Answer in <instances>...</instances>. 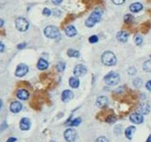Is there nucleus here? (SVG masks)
<instances>
[{"instance_id":"1","label":"nucleus","mask_w":151,"mask_h":142,"mask_svg":"<svg viewBox=\"0 0 151 142\" xmlns=\"http://www.w3.org/2000/svg\"><path fill=\"white\" fill-rule=\"evenodd\" d=\"M102 16H103V11L99 8L95 9L86 21V26L88 28H92L100 21Z\"/></svg>"},{"instance_id":"2","label":"nucleus","mask_w":151,"mask_h":142,"mask_svg":"<svg viewBox=\"0 0 151 142\" xmlns=\"http://www.w3.org/2000/svg\"><path fill=\"white\" fill-rule=\"evenodd\" d=\"M102 62L107 66H114L116 63V57L114 53L106 51L103 53L101 57Z\"/></svg>"},{"instance_id":"3","label":"nucleus","mask_w":151,"mask_h":142,"mask_svg":"<svg viewBox=\"0 0 151 142\" xmlns=\"http://www.w3.org/2000/svg\"><path fill=\"white\" fill-rule=\"evenodd\" d=\"M104 81H105V84L109 86H115L120 81V74L116 72L111 71L104 77Z\"/></svg>"},{"instance_id":"4","label":"nucleus","mask_w":151,"mask_h":142,"mask_svg":"<svg viewBox=\"0 0 151 142\" xmlns=\"http://www.w3.org/2000/svg\"><path fill=\"white\" fill-rule=\"evenodd\" d=\"M44 35L47 38L52 39H55L58 38L60 36V32H59L58 28H56L55 26H48L45 28L44 30Z\"/></svg>"},{"instance_id":"5","label":"nucleus","mask_w":151,"mask_h":142,"mask_svg":"<svg viewBox=\"0 0 151 142\" xmlns=\"http://www.w3.org/2000/svg\"><path fill=\"white\" fill-rule=\"evenodd\" d=\"M15 23H16V28L18 31L25 32L26 30H27L28 28H29V22L26 18H23V17L17 18L15 21Z\"/></svg>"},{"instance_id":"6","label":"nucleus","mask_w":151,"mask_h":142,"mask_svg":"<svg viewBox=\"0 0 151 142\" xmlns=\"http://www.w3.org/2000/svg\"><path fill=\"white\" fill-rule=\"evenodd\" d=\"M28 71H29V67L27 65H24V64H20L17 66L15 75L17 77H23L27 73Z\"/></svg>"},{"instance_id":"7","label":"nucleus","mask_w":151,"mask_h":142,"mask_svg":"<svg viewBox=\"0 0 151 142\" xmlns=\"http://www.w3.org/2000/svg\"><path fill=\"white\" fill-rule=\"evenodd\" d=\"M77 133L74 129H66L64 133V138L68 142H73L75 140Z\"/></svg>"},{"instance_id":"8","label":"nucleus","mask_w":151,"mask_h":142,"mask_svg":"<svg viewBox=\"0 0 151 142\" xmlns=\"http://www.w3.org/2000/svg\"><path fill=\"white\" fill-rule=\"evenodd\" d=\"M87 69L83 65H77V66L74 68V75L76 77H80V76H84L86 73Z\"/></svg>"},{"instance_id":"9","label":"nucleus","mask_w":151,"mask_h":142,"mask_svg":"<svg viewBox=\"0 0 151 142\" xmlns=\"http://www.w3.org/2000/svg\"><path fill=\"white\" fill-rule=\"evenodd\" d=\"M130 120H131L133 123H134V124H139L143 122L144 118L141 113H134L131 115V116H130Z\"/></svg>"},{"instance_id":"10","label":"nucleus","mask_w":151,"mask_h":142,"mask_svg":"<svg viewBox=\"0 0 151 142\" xmlns=\"http://www.w3.org/2000/svg\"><path fill=\"white\" fill-rule=\"evenodd\" d=\"M74 97V93L72 91L69 90H66L63 91L62 95H61V98L63 102H68L71 99H72Z\"/></svg>"},{"instance_id":"11","label":"nucleus","mask_w":151,"mask_h":142,"mask_svg":"<svg viewBox=\"0 0 151 142\" xmlns=\"http://www.w3.org/2000/svg\"><path fill=\"white\" fill-rule=\"evenodd\" d=\"M22 109V104L19 102H13L10 104V110L12 113H18L20 112Z\"/></svg>"},{"instance_id":"12","label":"nucleus","mask_w":151,"mask_h":142,"mask_svg":"<svg viewBox=\"0 0 151 142\" xmlns=\"http://www.w3.org/2000/svg\"><path fill=\"white\" fill-rule=\"evenodd\" d=\"M108 103H109V100L105 96H99L96 101V105L100 108L106 107L108 105Z\"/></svg>"},{"instance_id":"13","label":"nucleus","mask_w":151,"mask_h":142,"mask_svg":"<svg viewBox=\"0 0 151 142\" xmlns=\"http://www.w3.org/2000/svg\"><path fill=\"white\" fill-rule=\"evenodd\" d=\"M16 96L20 100H27L29 98V94L27 90L24 89H19L16 92Z\"/></svg>"},{"instance_id":"14","label":"nucleus","mask_w":151,"mask_h":142,"mask_svg":"<svg viewBox=\"0 0 151 142\" xmlns=\"http://www.w3.org/2000/svg\"><path fill=\"white\" fill-rule=\"evenodd\" d=\"M30 121L27 118H23L20 122V129L22 130H28L30 128Z\"/></svg>"},{"instance_id":"15","label":"nucleus","mask_w":151,"mask_h":142,"mask_svg":"<svg viewBox=\"0 0 151 142\" xmlns=\"http://www.w3.org/2000/svg\"><path fill=\"white\" fill-rule=\"evenodd\" d=\"M65 33L69 37H73L77 34V30L73 25H68L65 28Z\"/></svg>"},{"instance_id":"16","label":"nucleus","mask_w":151,"mask_h":142,"mask_svg":"<svg viewBox=\"0 0 151 142\" xmlns=\"http://www.w3.org/2000/svg\"><path fill=\"white\" fill-rule=\"evenodd\" d=\"M129 35L126 31H120L116 35V38L121 42H126L128 39Z\"/></svg>"},{"instance_id":"17","label":"nucleus","mask_w":151,"mask_h":142,"mask_svg":"<svg viewBox=\"0 0 151 142\" xmlns=\"http://www.w3.org/2000/svg\"><path fill=\"white\" fill-rule=\"evenodd\" d=\"M143 8V5L139 2H135L131 4L130 6V11L133 13H138L140 11H142Z\"/></svg>"},{"instance_id":"18","label":"nucleus","mask_w":151,"mask_h":142,"mask_svg":"<svg viewBox=\"0 0 151 142\" xmlns=\"http://www.w3.org/2000/svg\"><path fill=\"white\" fill-rule=\"evenodd\" d=\"M48 65H49V64H48V62L45 60V59H39V61H38L37 67H38V69L40 70H46V69H47Z\"/></svg>"},{"instance_id":"19","label":"nucleus","mask_w":151,"mask_h":142,"mask_svg":"<svg viewBox=\"0 0 151 142\" xmlns=\"http://www.w3.org/2000/svg\"><path fill=\"white\" fill-rule=\"evenodd\" d=\"M139 111L142 114H148L150 111V107L148 104L142 103L139 105Z\"/></svg>"},{"instance_id":"20","label":"nucleus","mask_w":151,"mask_h":142,"mask_svg":"<svg viewBox=\"0 0 151 142\" xmlns=\"http://www.w3.org/2000/svg\"><path fill=\"white\" fill-rule=\"evenodd\" d=\"M69 85L70 87H72V88H77L80 85V81L77 79V77H71L69 79Z\"/></svg>"},{"instance_id":"21","label":"nucleus","mask_w":151,"mask_h":142,"mask_svg":"<svg viewBox=\"0 0 151 142\" xmlns=\"http://www.w3.org/2000/svg\"><path fill=\"white\" fill-rule=\"evenodd\" d=\"M135 130H136V127H133V126H130L129 127H127V129H125V136L127 137V139H132L133 133L135 132Z\"/></svg>"},{"instance_id":"22","label":"nucleus","mask_w":151,"mask_h":142,"mask_svg":"<svg viewBox=\"0 0 151 142\" xmlns=\"http://www.w3.org/2000/svg\"><path fill=\"white\" fill-rule=\"evenodd\" d=\"M143 70L147 73H151V59L144 61L143 64Z\"/></svg>"},{"instance_id":"23","label":"nucleus","mask_w":151,"mask_h":142,"mask_svg":"<svg viewBox=\"0 0 151 142\" xmlns=\"http://www.w3.org/2000/svg\"><path fill=\"white\" fill-rule=\"evenodd\" d=\"M67 54L69 57H74V58H78L80 56V52L77 50H73V49H70L67 52Z\"/></svg>"},{"instance_id":"24","label":"nucleus","mask_w":151,"mask_h":142,"mask_svg":"<svg viewBox=\"0 0 151 142\" xmlns=\"http://www.w3.org/2000/svg\"><path fill=\"white\" fill-rule=\"evenodd\" d=\"M65 68H66V64L64 62H58L56 65V70L58 71V72H63L64 71Z\"/></svg>"},{"instance_id":"25","label":"nucleus","mask_w":151,"mask_h":142,"mask_svg":"<svg viewBox=\"0 0 151 142\" xmlns=\"http://www.w3.org/2000/svg\"><path fill=\"white\" fill-rule=\"evenodd\" d=\"M124 21H125V23L130 24L133 21V17L131 14H126L124 17Z\"/></svg>"},{"instance_id":"26","label":"nucleus","mask_w":151,"mask_h":142,"mask_svg":"<svg viewBox=\"0 0 151 142\" xmlns=\"http://www.w3.org/2000/svg\"><path fill=\"white\" fill-rule=\"evenodd\" d=\"M81 122H82V120H81L80 118H75L73 121L71 122L69 125L74 126V127H75V126H78L80 124Z\"/></svg>"},{"instance_id":"27","label":"nucleus","mask_w":151,"mask_h":142,"mask_svg":"<svg viewBox=\"0 0 151 142\" xmlns=\"http://www.w3.org/2000/svg\"><path fill=\"white\" fill-rule=\"evenodd\" d=\"M133 85H134L136 87H140L142 85V80L139 78H136L133 80Z\"/></svg>"},{"instance_id":"28","label":"nucleus","mask_w":151,"mask_h":142,"mask_svg":"<svg viewBox=\"0 0 151 142\" xmlns=\"http://www.w3.org/2000/svg\"><path fill=\"white\" fill-rule=\"evenodd\" d=\"M134 39H135V43H136V45H140V44H142V42H143V39H142V37L139 35L136 36Z\"/></svg>"},{"instance_id":"29","label":"nucleus","mask_w":151,"mask_h":142,"mask_svg":"<svg viewBox=\"0 0 151 142\" xmlns=\"http://www.w3.org/2000/svg\"><path fill=\"white\" fill-rule=\"evenodd\" d=\"M105 122H108V123H110H110H114V122H116V118L112 115H110V116L107 117L106 119H105Z\"/></svg>"},{"instance_id":"30","label":"nucleus","mask_w":151,"mask_h":142,"mask_svg":"<svg viewBox=\"0 0 151 142\" xmlns=\"http://www.w3.org/2000/svg\"><path fill=\"white\" fill-rule=\"evenodd\" d=\"M89 42L92 43V44H94V43H97L98 42V37L96 35H93L88 39Z\"/></svg>"},{"instance_id":"31","label":"nucleus","mask_w":151,"mask_h":142,"mask_svg":"<svg viewBox=\"0 0 151 142\" xmlns=\"http://www.w3.org/2000/svg\"><path fill=\"white\" fill-rule=\"evenodd\" d=\"M136 73V69L135 68V67H130V68L127 70V73H128L129 75H131V76L135 75Z\"/></svg>"},{"instance_id":"32","label":"nucleus","mask_w":151,"mask_h":142,"mask_svg":"<svg viewBox=\"0 0 151 142\" xmlns=\"http://www.w3.org/2000/svg\"><path fill=\"white\" fill-rule=\"evenodd\" d=\"M43 14L44 15V16H46V17H50V15L52 14V11H50L49 8H44V10H43Z\"/></svg>"},{"instance_id":"33","label":"nucleus","mask_w":151,"mask_h":142,"mask_svg":"<svg viewBox=\"0 0 151 142\" xmlns=\"http://www.w3.org/2000/svg\"><path fill=\"white\" fill-rule=\"evenodd\" d=\"M52 13L55 17H60L61 15V11L60 10L57 9V8H55V9L52 10Z\"/></svg>"},{"instance_id":"34","label":"nucleus","mask_w":151,"mask_h":142,"mask_svg":"<svg viewBox=\"0 0 151 142\" xmlns=\"http://www.w3.org/2000/svg\"><path fill=\"white\" fill-rule=\"evenodd\" d=\"M95 142H109V141H108V139H107L105 137L100 136L97 139Z\"/></svg>"},{"instance_id":"35","label":"nucleus","mask_w":151,"mask_h":142,"mask_svg":"<svg viewBox=\"0 0 151 142\" xmlns=\"http://www.w3.org/2000/svg\"><path fill=\"white\" fill-rule=\"evenodd\" d=\"M111 1H112L115 5H122V4L125 2V0H111Z\"/></svg>"},{"instance_id":"36","label":"nucleus","mask_w":151,"mask_h":142,"mask_svg":"<svg viewBox=\"0 0 151 142\" xmlns=\"http://www.w3.org/2000/svg\"><path fill=\"white\" fill-rule=\"evenodd\" d=\"M146 88L149 91H151V80L148 81L147 83H146Z\"/></svg>"},{"instance_id":"37","label":"nucleus","mask_w":151,"mask_h":142,"mask_svg":"<svg viewBox=\"0 0 151 142\" xmlns=\"http://www.w3.org/2000/svg\"><path fill=\"white\" fill-rule=\"evenodd\" d=\"M7 127V124H6V123H4V124H2V125H0V132L3 131L4 129H5Z\"/></svg>"},{"instance_id":"38","label":"nucleus","mask_w":151,"mask_h":142,"mask_svg":"<svg viewBox=\"0 0 151 142\" xmlns=\"http://www.w3.org/2000/svg\"><path fill=\"white\" fill-rule=\"evenodd\" d=\"M63 2V0H52V2L54 4V5H58L61 2Z\"/></svg>"},{"instance_id":"39","label":"nucleus","mask_w":151,"mask_h":142,"mask_svg":"<svg viewBox=\"0 0 151 142\" xmlns=\"http://www.w3.org/2000/svg\"><path fill=\"white\" fill-rule=\"evenodd\" d=\"M26 45H27V44H26L25 42L21 43V44H19L18 46H17V48H18V49H23V48H25Z\"/></svg>"},{"instance_id":"40","label":"nucleus","mask_w":151,"mask_h":142,"mask_svg":"<svg viewBox=\"0 0 151 142\" xmlns=\"http://www.w3.org/2000/svg\"><path fill=\"white\" fill-rule=\"evenodd\" d=\"M5 47L4 44H2V42H0V53L3 52L4 50H5Z\"/></svg>"},{"instance_id":"41","label":"nucleus","mask_w":151,"mask_h":142,"mask_svg":"<svg viewBox=\"0 0 151 142\" xmlns=\"http://www.w3.org/2000/svg\"><path fill=\"white\" fill-rule=\"evenodd\" d=\"M16 141V138H10V139L6 142H15Z\"/></svg>"},{"instance_id":"42","label":"nucleus","mask_w":151,"mask_h":142,"mask_svg":"<svg viewBox=\"0 0 151 142\" xmlns=\"http://www.w3.org/2000/svg\"><path fill=\"white\" fill-rule=\"evenodd\" d=\"M4 23H5V22H4L3 19L0 18V28H2V26L4 25Z\"/></svg>"},{"instance_id":"43","label":"nucleus","mask_w":151,"mask_h":142,"mask_svg":"<svg viewBox=\"0 0 151 142\" xmlns=\"http://www.w3.org/2000/svg\"><path fill=\"white\" fill-rule=\"evenodd\" d=\"M146 142H151V135L148 137V139H147V141Z\"/></svg>"},{"instance_id":"44","label":"nucleus","mask_w":151,"mask_h":142,"mask_svg":"<svg viewBox=\"0 0 151 142\" xmlns=\"http://www.w3.org/2000/svg\"><path fill=\"white\" fill-rule=\"evenodd\" d=\"M2 101L0 99V110H1V108H2Z\"/></svg>"},{"instance_id":"45","label":"nucleus","mask_w":151,"mask_h":142,"mask_svg":"<svg viewBox=\"0 0 151 142\" xmlns=\"http://www.w3.org/2000/svg\"><path fill=\"white\" fill-rule=\"evenodd\" d=\"M50 142H55V141H50Z\"/></svg>"},{"instance_id":"46","label":"nucleus","mask_w":151,"mask_h":142,"mask_svg":"<svg viewBox=\"0 0 151 142\" xmlns=\"http://www.w3.org/2000/svg\"><path fill=\"white\" fill-rule=\"evenodd\" d=\"M150 57H151V55H150Z\"/></svg>"}]
</instances>
